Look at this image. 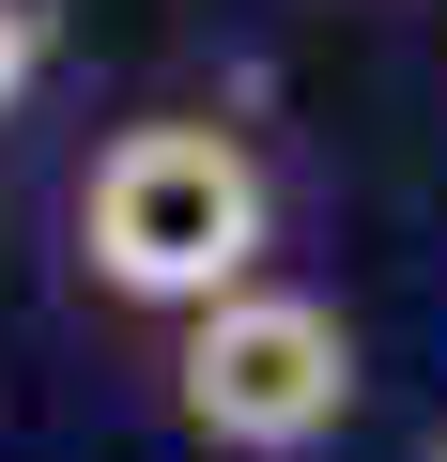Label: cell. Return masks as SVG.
I'll return each mask as SVG.
<instances>
[{
    "label": "cell",
    "mask_w": 447,
    "mask_h": 462,
    "mask_svg": "<svg viewBox=\"0 0 447 462\" xmlns=\"http://www.w3.org/2000/svg\"><path fill=\"white\" fill-rule=\"evenodd\" d=\"M278 247H293V185L247 93H154L62 185V293L124 339H170L185 309L247 293Z\"/></svg>",
    "instance_id": "cell-1"
},
{
    "label": "cell",
    "mask_w": 447,
    "mask_h": 462,
    "mask_svg": "<svg viewBox=\"0 0 447 462\" xmlns=\"http://www.w3.org/2000/svg\"><path fill=\"white\" fill-rule=\"evenodd\" d=\"M154 355V401H170V431L200 447V462H324L340 431H355V401H370V355H355V309L340 293H309V278H247V293H216V309H185L170 339H139Z\"/></svg>",
    "instance_id": "cell-2"
},
{
    "label": "cell",
    "mask_w": 447,
    "mask_h": 462,
    "mask_svg": "<svg viewBox=\"0 0 447 462\" xmlns=\"http://www.w3.org/2000/svg\"><path fill=\"white\" fill-rule=\"evenodd\" d=\"M47 47H62V0H0V124L32 108V78H47Z\"/></svg>",
    "instance_id": "cell-3"
},
{
    "label": "cell",
    "mask_w": 447,
    "mask_h": 462,
    "mask_svg": "<svg viewBox=\"0 0 447 462\" xmlns=\"http://www.w3.org/2000/svg\"><path fill=\"white\" fill-rule=\"evenodd\" d=\"M432 462H447V431H432Z\"/></svg>",
    "instance_id": "cell-4"
}]
</instances>
